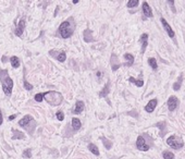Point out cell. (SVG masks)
Returning a JSON list of instances; mask_svg holds the SVG:
<instances>
[{"label":"cell","mask_w":185,"mask_h":159,"mask_svg":"<svg viewBox=\"0 0 185 159\" xmlns=\"http://www.w3.org/2000/svg\"><path fill=\"white\" fill-rule=\"evenodd\" d=\"M74 30H75V22H74V19L73 18H69L66 21H64V22H62V23L60 24V26H59L58 28V32H59V35L61 36L62 38L66 39L73 35Z\"/></svg>","instance_id":"1"},{"label":"cell","mask_w":185,"mask_h":159,"mask_svg":"<svg viewBox=\"0 0 185 159\" xmlns=\"http://www.w3.org/2000/svg\"><path fill=\"white\" fill-rule=\"evenodd\" d=\"M0 81L2 83V89L7 96H10L13 89V80L9 76L7 70H0Z\"/></svg>","instance_id":"2"},{"label":"cell","mask_w":185,"mask_h":159,"mask_svg":"<svg viewBox=\"0 0 185 159\" xmlns=\"http://www.w3.org/2000/svg\"><path fill=\"white\" fill-rule=\"evenodd\" d=\"M44 98L51 106H59L62 102V100H63V96L61 95V93L54 92V90H50V92L44 93Z\"/></svg>","instance_id":"3"},{"label":"cell","mask_w":185,"mask_h":159,"mask_svg":"<svg viewBox=\"0 0 185 159\" xmlns=\"http://www.w3.org/2000/svg\"><path fill=\"white\" fill-rule=\"evenodd\" d=\"M167 144L171 148H173V149H181L184 146V141H183V139H182L181 136L171 135L167 140Z\"/></svg>","instance_id":"4"},{"label":"cell","mask_w":185,"mask_h":159,"mask_svg":"<svg viewBox=\"0 0 185 159\" xmlns=\"http://www.w3.org/2000/svg\"><path fill=\"white\" fill-rule=\"evenodd\" d=\"M136 147L138 151H147L150 147V145L147 143L146 140H145V135H139L136 140Z\"/></svg>","instance_id":"5"},{"label":"cell","mask_w":185,"mask_h":159,"mask_svg":"<svg viewBox=\"0 0 185 159\" xmlns=\"http://www.w3.org/2000/svg\"><path fill=\"white\" fill-rule=\"evenodd\" d=\"M179 106V98L175 96H170L168 99V109L170 111H174Z\"/></svg>","instance_id":"6"},{"label":"cell","mask_w":185,"mask_h":159,"mask_svg":"<svg viewBox=\"0 0 185 159\" xmlns=\"http://www.w3.org/2000/svg\"><path fill=\"white\" fill-rule=\"evenodd\" d=\"M49 54L54 56V58L60 62H64L66 59V54L64 51H59V52H57V51H54V50H51V51H49Z\"/></svg>","instance_id":"7"},{"label":"cell","mask_w":185,"mask_h":159,"mask_svg":"<svg viewBox=\"0 0 185 159\" xmlns=\"http://www.w3.org/2000/svg\"><path fill=\"white\" fill-rule=\"evenodd\" d=\"M161 23H162V26H163V28H165V31L168 33V35L171 37V38H174V32L173 30L171 28V26H170V24L167 22V20L166 19H163V18H161Z\"/></svg>","instance_id":"8"},{"label":"cell","mask_w":185,"mask_h":159,"mask_svg":"<svg viewBox=\"0 0 185 159\" xmlns=\"http://www.w3.org/2000/svg\"><path fill=\"white\" fill-rule=\"evenodd\" d=\"M24 30H25V20L21 19L19 24H18V26H16V31H14V34H16V36H19V37H21L22 34H23Z\"/></svg>","instance_id":"9"},{"label":"cell","mask_w":185,"mask_h":159,"mask_svg":"<svg viewBox=\"0 0 185 159\" xmlns=\"http://www.w3.org/2000/svg\"><path fill=\"white\" fill-rule=\"evenodd\" d=\"M142 8H143V13L147 16V18H153V16H154V14H153V10H151V8L149 7L148 2L144 1Z\"/></svg>","instance_id":"10"},{"label":"cell","mask_w":185,"mask_h":159,"mask_svg":"<svg viewBox=\"0 0 185 159\" xmlns=\"http://www.w3.org/2000/svg\"><path fill=\"white\" fill-rule=\"evenodd\" d=\"M157 104H158V100H157L156 98L151 99V100H149V102H148V104L145 106V110H146L147 112H149V113L153 112V111L155 110V108H156Z\"/></svg>","instance_id":"11"},{"label":"cell","mask_w":185,"mask_h":159,"mask_svg":"<svg viewBox=\"0 0 185 159\" xmlns=\"http://www.w3.org/2000/svg\"><path fill=\"white\" fill-rule=\"evenodd\" d=\"M85 109V104L84 101L82 100H77L76 104H75V107H74V110H73V113L75 114H78V113H81L83 110Z\"/></svg>","instance_id":"12"},{"label":"cell","mask_w":185,"mask_h":159,"mask_svg":"<svg viewBox=\"0 0 185 159\" xmlns=\"http://www.w3.org/2000/svg\"><path fill=\"white\" fill-rule=\"evenodd\" d=\"M139 43H142V54L145 52L147 46H148V35L147 34H143L139 38Z\"/></svg>","instance_id":"13"},{"label":"cell","mask_w":185,"mask_h":159,"mask_svg":"<svg viewBox=\"0 0 185 159\" xmlns=\"http://www.w3.org/2000/svg\"><path fill=\"white\" fill-rule=\"evenodd\" d=\"M84 40L86 43H92V42H95V38H94V36H92V32L87 28V30H85L84 31Z\"/></svg>","instance_id":"14"},{"label":"cell","mask_w":185,"mask_h":159,"mask_svg":"<svg viewBox=\"0 0 185 159\" xmlns=\"http://www.w3.org/2000/svg\"><path fill=\"white\" fill-rule=\"evenodd\" d=\"M124 59L126 60V62L123 63V66H131L134 63V56L132 54H124Z\"/></svg>","instance_id":"15"},{"label":"cell","mask_w":185,"mask_h":159,"mask_svg":"<svg viewBox=\"0 0 185 159\" xmlns=\"http://www.w3.org/2000/svg\"><path fill=\"white\" fill-rule=\"evenodd\" d=\"M31 121H33V117L30 116V114H26L22 120L19 121V125L20 126H27Z\"/></svg>","instance_id":"16"},{"label":"cell","mask_w":185,"mask_h":159,"mask_svg":"<svg viewBox=\"0 0 185 159\" xmlns=\"http://www.w3.org/2000/svg\"><path fill=\"white\" fill-rule=\"evenodd\" d=\"M12 139H13V140H24V139H25V135H24L23 132L18 131V130H14V131H13Z\"/></svg>","instance_id":"17"},{"label":"cell","mask_w":185,"mask_h":159,"mask_svg":"<svg viewBox=\"0 0 185 159\" xmlns=\"http://www.w3.org/2000/svg\"><path fill=\"white\" fill-rule=\"evenodd\" d=\"M82 126V123L80 119H77V118H73L72 119V128L74 129V131H77V130H80Z\"/></svg>","instance_id":"18"},{"label":"cell","mask_w":185,"mask_h":159,"mask_svg":"<svg viewBox=\"0 0 185 159\" xmlns=\"http://www.w3.org/2000/svg\"><path fill=\"white\" fill-rule=\"evenodd\" d=\"M110 93V82L108 81V83L106 84V86L104 87V89L100 92V94H99V96L100 97H106L108 94Z\"/></svg>","instance_id":"19"},{"label":"cell","mask_w":185,"mask_h":159,"mask_svg":"<svg viewBox=\"0 0 185 159\" xmlns=\"http://www.w3.org/2000/svg\"><path fill=\"white\" fill-rule=\"evenodd\" d=\"M10 62H11V66H13V68H19L20 66V59L16 57V56H13V57H11L10 58Z\"/></svg>","instance_id":"20"},{"label":"cell","mask_w":185,"mask_h":159,"mask_svg":"<svg viewBox=\"0 0 185 159\" xmlns=\"http://www.w3.org/2000/svg\"><path fill=\"white\" fill-rule=\"evenodd\" d=\"M182 82H183V75L181 74V75L179 76V78H177V81L174 83V85H173V89H174V90H179V89L181 88Z\"/></svg>","instance_id":"21"},{"label":"cell","mask_w":185,"mask_h":159,"mask_svg":"<svg viewBox=\"0 0 185 159\" xmlns=\"http://www.w3.org/2000/svg\"><path fill=\"white\" fill-rule=\"evenodd\" d=\"M88 151H90L92 154H94V155L99 156V149H98L96 145H94V144H89V145H88Z\"/></svg>","instance_id":"22"},{"label":"cell","mask_w":185,"mask_h":159,"mask_svg":"<svg viewBox=\"0 0 185 159\" xmlns=\"http://www.w3.org/2000/svg\"><path fill=\"white\" fill-rule=\"evenodd\" d=\"M129 82L134 83L137 87H142V86L144 85V81H142V80H136V78H129Z\"/></svg>","instance_id":"23"},{"label":"cell","mask_w":185,"mask_h":159,"mask_svg":"<svg viewBox=\"0 0 185 159\" xmlns=\"http://www.w3.org/2000/svg\"><path fill=\"white\" fill-rule=\"evenodd\" d=\"M148 63H149V66H151V69H153V70H157L158 64H157L156 59H155V58H149V59H148Z\"/></svg>","instance_id":"24"},{"label":"cell","mask_w":185,"mask_h":159,"mask_svg":"<svg viewBox=\"0 0 185 159\" xmlns=\"http://www.w3.org/2000/svg\"><path fill=\"white\" fill-rule=\"evenodd\" d=\"M162 156H163V159H174V154L169 151H163V153H162Z\"/></svg>","instance_id":"25"},{"label":"cell","mask_w":185,"mask_h":159,"mask_svg":"<svg viewBox=\"0 0 185 159\" xmlns=\"http://www.w3.org/2000/svg\"><path fill=\"white\" fill-rule=\"evenodd\" d=\"M139 1L138 0H130V1H127V8H134L136 6H138Z\"/></svg>","instance_id":"26"},{"label":"cell","mask_w":185,"mask_h":159,"mask_svg":"<svg viewBox=\"0 0 185 159\" xmlns=\"http://www.w3.org/2000/svg\"><path fill=\"white\" fill-rule=\"evenodd\" d=\"M101 141L104 142V144H105V147L107 148V149H110L111 148V145H112V143L111 142H109L107 139H105V137H101Z\"/></svg>","instance_id":"27"},{"label":"cell","mask_w":185,"mask_h":159,"mask_svg":"<svg viewBox=\"0 0 185 159\" xmlns=\"http://www.w3.org/2000/svg\"><path fill=\"white\" fill-rule=\"evenodd\" d=\"M23 85H24V88L27 89V90H32V89H33V85L30 84L25 78H24V81H23Z\"/></svg>","instance_id":"28"},{"label":"cell","mask_w":185,"mask_h":159,"mask_svg":"<svg viewBox=\"0 0 185 159\" xmlns=\"http://www.w3.org/2000/svg\"><path fill=\"white\" fill-rule=\"evenodd\" d=\"M23 157H25V158H31L32 157V149H30V148L25 149V151H23Z\"/></svg>","instance_id":"29"},{"label":"cell","mask_w":185,"mask_h":159,"mask_svg":"<svg viewBox=\"0 0 185 159\" xmlns=\"http://www.w3.org/2000/svg\"><path fill=\"white\" fill-rule=\"evenodd\" d=\"M34 98L37 102H40V101H42V99H44V94H36Z\"/></svg>","instance_id":"30"},{"label":"cell","mask_w":185,"mask_h":159,"mask_svg":"<svg viewBox=\"0 0 185 159\" xmlns=\"http://www.w3.org/2000/svg\"><path fill=\"white\" fill-rule=\"evenodd\" d=\"M56 117H57V119H58L59 121H63V120H64V114H63V112H62V111H58V112L56 113Z\"/></svg>","instance_id":"31"},{"label":"cell","mask_w":185,"mask_h":159,"mask_svg":"<svg viewBox=\"0 0 185 159\" xmlns=\"http://www.w3.org/2000/svg\"><path fill=\"white\" fill-rule=\"evenodd\" d=\"M168 4H171V8H172V11L175 12V9L173 8V4H174V1H172V0H170V1H168Z\"/></svg>","instance_id":"32"},{"label":"cell","mask_w":185,"mask_h":159,"mask_svg":"<svg viewBox=\"0 0 185 159\" xmlns=\"http://www.w3.org/2000/svg\"><path fill=\"white\" fill-rule=\"evenodd\" d=\"M1 61H2V63H6V62L8 61V58H7L6 56H4V57H2V59H1Z\"/></svg>","instance_id":"33"},{"label":"cell","mask_w":185,"mask_h":159,"mask_svg":"<svg viewBox=\"0 0 185 159\" xmlns=\"http://www.w3.org/2000/svg\"><path fill=\"white\" fill-rule=\"evenodd\" d=\"M2 121H4V119H2V113H1V110H0V125L2 124Z\"/></svg>","instance_id":"34"},{"label":"cell","mask_w":185,"mask_h":159,"mask_svg":"<svg viewBox=\"0 0 185 159\" xmlns=\"http://www.w3.org/2000/svg\"><path fill=\"white\" fill-rule=\"evenodd\" d=\"M16 114H14V116H10L9 117V120H13V119H16Z\"/></svg>","instance_id":"35"},{"label":"cell","mask_w":185,"mask_h":159,"mask_svg":"<svg viewBox=\"0 0 185 159\" xmlns=\"http://www.w3.org/2000/svg\"><path fill=\"white\" fill-rule=\"evenodd\" d=\"M73 4H78V0H73Z\"/></svg>","instance_id":"36"}]
</instances>
